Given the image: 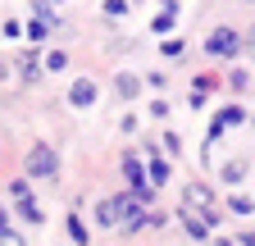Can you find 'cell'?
Masks as SVG:
<instances>
[{"instance_id":"cell-1","label":"cell","mask_w":255,"mask_h":246,"mask_svg":"<svg viewBox=\"0 0 255 246\" xmlns=\"http://www.w3.org/2000/svg\"><path fill=\"white\" fill-rule=\"evenodd\" d=\"M59 173V155L50 141H32L23 155V178H55Z\"/></svg>"},{"instance_id":"cell-2","label":"cell","mask_w":255,"mask_h":246,"mask_svg":"<svg viewBox=\"0 0 255 246\" xmlns=\"http://www.w3.org/2000/svg\"><path fill=\"white\" fill-rule=\"evenodd\" d=\"M205 50H210V55H219V59H233V55L242 50V32H237V27H219V32H210Z\"/></svg>"},{"instance_id":"cell-3","label":"cell","mask_w":255,"mask_h":246,"mask_svg":"<svg viewBox=\"0 0 255 246\" xmlns=\"http://www.w3.org/2000/svg\"><path fill=\"white\" fill-rule=\"evenodd\" d=\"M182 205H187V210H210V205H214V192L205 187V182H187Z\"/></svg>"},{"instance_id":"cell-4","label":"cell","mask_w":255,"mask_h":246,"mask_svg":"<svg viewBox=\"0 0 255 246\" xmlns=\"http://www.w3.org/2000/svg\"><path fill=\"white\" fill-rule=\"evenodd\" d=\"M96 96H101V91H96V82H91V78H78V82L69 87V105H78V110L96 105Z\"/></svg>"},{"instance_id":"cell-5","label":"cell","mask_w":255,"mask_h":246,"mask_svg":"<svg viewBox=\"0 0 255 246\" xmlns=\"http://www.w3.org/2000/svg\"><path fill=\"white\" fill-rule=\"evenodd\" d=\"M14 69H18V78H23V82H37V78H41V59L32 55V50H23V55L14 59Z\"/></svg>"},{"instance_id":"cell-6","label":"cell","mask_w":255,"mask_h":246,"mask_svg":"<svg viewBox=\"0 0 255 246\" xmlns=\"http://www.w3.org/2000/svg\"><path fill=\"white\" fill-rule=\"evenodd\" d=\"M114 91H119V96H123V101H132V96H137V91H141V82H137L132 73H119V78H114Z\"/></svg>"},{"instance_id":"cell-7","label":"cell","mask_w":255,"mask_h":246,"mask_svg":"<svg viewBox=\"0 0 255 246\" xmlns=\"http://www.w3.org/2000/svg\"><path fill=\"white\" fill-rule=\"evenodd\" d=\"M50 27H55V23L32 18V23H23V32H27V41H46V37H50Z\"/></svg>"},{"instance_id":"cell-8","label":"cell","mask_w":255,"mask_h":246,"mask_svg":"<svg viewBox=\"0 0 255 246\" xmlns=\"http://www.w3.org/2000/svg\"><path fill=\"white\" fill-rule=\"evenodd\" d=\"M18 214H23L27 224H41V219H46V210H41L37 201H32V196H27V201H18Z\"/></svg>"},{"instance_id":"cell-9","label":"cell","mask_w":255,"mask_h":246,"mask_svg":"<svg viewBox=\"0 0 255 246\" xmlns=\"http://www.w3.org/2000/svg\"><path fill=\"white\" fill-rule=\"evenodd\" d=\"M41 69H46V73H64V69H69V55H64V50H50V55L41 59Z\"/></svg>"},{"instance_id":"cell-10","label":"cell","mask_w":255,"mask_h":246,"mask_svg":"<svg viewBox=\"0 0 255 246\" xmlns=\"http://www.w3.org/2000/svg\"><path fill=\"white\" fill-rule=\"evenodd\" d=\"M96 224H105V228H114V224H119V210H114V201H101V205H96Z\"/></svg>"},{"instance_id":"cell-11","label":"cell","mask_w":255,"mask_h":246,"mask_svg":"<svg viewBox=\"0 0 255 246\" xmlns=\"http://www.w3.org/2000/svg\"><path fill=\"white\" fill-rule=\"evenodd\" d=\"M69 237H73L78 246H91V237H87V224L78 219V214H69Z\"/></svg>"},{"instance_id":"cell-12","label":"cell","mask_w":255,"mask_h":246,"mask_svg":"<svg viewBox=\"0 0 255 246\" xmlns=\"http://www.w3.org/2000/svg\"><path fill=\"white\" fill-rule=\"evenodd\" d=\"M146 173H150V182H155V187H164V182H169V173H173V169H169L164 160H155V164H150Z\"/></svg>"},{"instance_id":"cell-13","label":"cell","mask_w":255,"mask_h":246,"mask_svg":"<svg viewBox=\"0 0 255 246\" xmlns=\"http://www.w3.org/2000/svg\"><path fill=\"white\" fill-rule=\"evenodd\" d=\"M187 233L196 237V242H205V237H210V224H205V219H196V214H187Z\"/></svg>"},{"instance_id":"cell-14","label":"cell","mask_w":255,"mask_h":246,"mask_svg":"<svg viewBox=\"0 0 255 246\" xmlns=\"http://www.w3.org/2000/svg\"><path fill=\"white\" fill-rule=\"evenodd\" d=\"M246 178V164L242 160H228V164H223V182H242Z\"/></svg>"},{"instance_id":"cell-15","label":"cell","mask_w":255,"mask_h":246,"mask_svg":"<svg viewBox=\"0 0 255 246\" xmlns=\"http://www.w3.org/2000/svg\"><path fill=\"white\" fill-rule=\"evenodd\" d=\"M228 214H255V201L251 196H233L228 201Z\"/></svg>"},{"instance_id":"cell-16","label":"cell","mask_w":255,"mask_h":246,"mask_svg":"<svg viewBox=\"0 0 255 246\" xmlns=\"http://www.w3.org/2000/svg\"><path fill=\"white\" fill-rule=\"evenodd\" d=\"M219 123H223V128H237V123H246V110H237V105H233V110H223Z\"/></svg>"},{"instance_id":"cell-17","label":"cell","mask_w":255,"mask_h":246,"mask_svg":"<svg viewBox=\"0 0 255 246\" xmlns=\"http://www.w3.org/2000/svg\"><path fill=\"white\" fill-rule=\"evenodd\" d=\"M9 196H14V201H27V196H32L27 178H14V182H9Z\"/></svg>"},{"instance_id":"cell-18","label":"cell","mask_w":255,"mask_h":246,"mask_svg":"<svg viewBox=\"0 0 255 246\" xmlns=\"http://www.w3.org/2000/svg\"><path fill=\"white\" fill-rule=\"evenodd\" d=\"M150 27H155V32H159V37H164V32H173V14H164V9H159Z\"/></svg>"},{"instance_id":"cell-19","label":"cell","mask_w":255,"mask_h":246,"mask_svg":"<svg viewBox=\"0 0 255 246\" xmlns=\"http://www.w3.org/2000/svg\"><path fill=\"white\" fill-rule=\"evenodd\" d=\"M128 5H132V0H105V14H110V18H123Z\"/></svg>"},{"instance_id":"cell-20","label":"cell","mask_w":255,"mask_h":246,"mask_svg":"<svg viewBox=\"0 0 255 246\" xmlns=\"http://www.w3.org/2000/svg\"><path fill=\"white\" fill-rule=\"evenodd\" d=\"M0 246H27V242H23L18 233H9V228H5V233H0Z\"/></svg>"},{"instance_id":"cell-21","label":"cell","mask_w":255,"mask_h":246,"mask_svg":"<svg viewBox=\"0 0 255 246\" xmlns=\"http://www.w3.org/2000/svg\"><path fill=\"white\" fill-rule=\"evenodd\" d=\"M5 228H9V210L0 205V233H5Z\"/></svg>"},{"instance_id":"cell-22","label":"cell","mask_w":255,"mask_h":246,"mask_svg":"<svg viewBox=\"0 0 255 246\" xmlns=\"http://www.w3.org/2000/svg\"><path fill=\"white\" fill-rule=\"evenodd\" d=\"M9 78V64H5V59H0V82H5Z\"/></svg>"},{"instance_id":"cell-23","label":"cell","mask_w":255,"mask_h":246,"mask_svg":"<svg viewBox=\"0 0 255 246\" xmlns=\"http://www.w3.org/2000/svg\"><path fill=\"white\" fill-rule=\"evenodd\" d=\"M237 246H255V233H251V237H242V242H237Z\"/></svg>"},{"instance_id":"cell-24","label":"cell","mask_w":255,"mask_h":246,"mask_svg":"<svg viewBox=\"0 0 255 246\" xmlns=\"http://www.w3.org/2000/svg\"><path fill=\"white\" fill-rule=\"evenodd\" d=\"M219 246H237V242H219Z\"/></svg>"},{"instance_id":"cell-25","label":"cell","mask_w":255,"mask_h":246,"mask_svg":"<svg viewBox=\"0 0 255 246\" xmlns=\"http://www.w3.org/2000/svg\"><path fill=\"white\" fill-rule=\"evenodd\" d=\"M251 50H255V32H251Z\"/></svg>"}]
</instances>
